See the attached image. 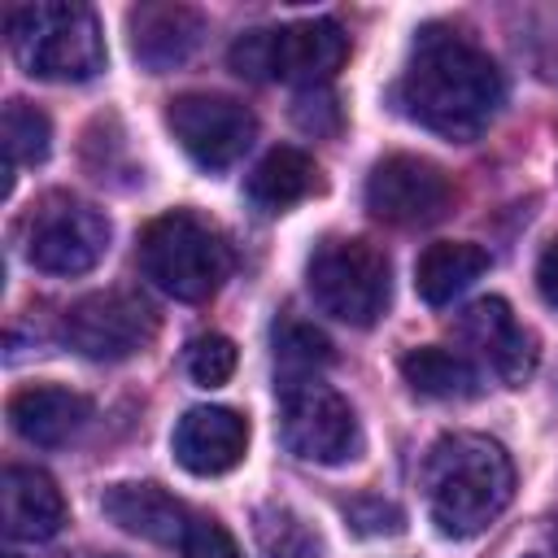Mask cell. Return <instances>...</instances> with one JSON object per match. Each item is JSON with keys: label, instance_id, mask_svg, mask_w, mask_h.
Returning <instances> with one entry per match:
<instances>
[{"label": "cell", "instance_id": "obj_1", "mask_svg": "<svg viewBox=\"0 0 558 558\" xmlns=\"http://www.w3.org/2000/svg\"><path fill=\"white\" fill-rule=\"evenodd\" d=\"M501 96L493 57L449 26H423L397 78V109L445 140H475L501 109Z\"/></svg>", "mask_w": 558, "mask_h": 558}, {"label": "cell", "instance_id": "obj_21", "mask_svg": "<svg viewBox=\"0 0 558 558\" xmlns=\"http://www.w3.org/2000/svg\"><path fill=\"white\" fill-rule=\"evenodd\" d=\"M275 362L283 366V379L314 375L318 366L331 362V340L301 318H283L275 323Z\"/></svg>", "mask_w": 558, "mask_h": 558}, {"label": "cell", "instance_id": "obj_28", "mask_svg": "<svg viewBox=\"0 0 558 558\" xmlns=\"http://www.w3.org/2000/svg\"><path fill=\"white\" fill-rule=\"evenodd\" d=\"M536 292L558 310V240H549L536 262Z\"/></svg>", "mask_w": 558, "mask_h": 558}, {"label": "cell", "instance_id": "obj_17", "mask_svg": "<svg viewBox=\"0 0 558 558\" xmlns=\"http://www.w3.org/2000/svg\"><path fill=\"white\" fill-rule=\"evenodd\" d=\"M100 510L131 536L157 541V545H174L187 536V510L179 497H170L161 484H113L100 497Z\"/></svg>", "mask_w": 558, "mask_h": 558}, {"label": "cell", "instance_id": "obj_12", "mask_svg": "<svg viewBox=\"0 0 558 558\" xmlns=\"http://www.w3.org/2000/svg\"><path fill=\"white\" fill-rule=\"evenodd\" d=\"M462 340L488 362V371L506 384V388H523L536 371V340L532 331L514 318V310L501 296H484L475 305H466V314L458 318Z\"/></svg>", "mask_w": 558, "mask_h": 558}, {"label": "cell", "instance_id": "obj_2", "mask_svg": "<svg viewBox=\"0 0 558 558\" xmlns=\"http://www.w3.org/2000/svg\"><path fill=\"white\" fill-rule=\"evenodd\" d=\"M423 497L440 536H480L514 497V462L493 436H440L423 458Z\"/></svg>", "mask_w": 558, "mask_h": 558}, {"label": "cell", "instance_id": "obj_14", "mask_svg": "<svg viewBox=\"0 0 558 558\" xmlns=\"http://www.w3.org/2000/svg\"><path fill=\"white\" fill-rule=\"evenodd\" d=\"M126 31H131L135 61L161 74V70L183 65L196 52L205 35V17L187 4H140L126 13Z\"/></svg>", "mask_w": 558, "mask_h": 558}, {"label": "cell", "instance_id": "obj_27", "mask_svg": "<svg viewBox=\"0 0 558 558\" xmlns=\"http://www.w3.org/2000/svg\"><path fill=\"white\" fill-rule=\"evenodd\" d=\"M323 113H327V118H340V113H336V100H331L327 92L314 87V92L296 96V122H301L305 131H323V122H318Z\"/></svg>", "mask_w": 558, "mask_h": 558}, {"label": "cell", "instance_id": "obj_24", "mask_svg": "<svg viewBox=\"0 0 558 558\" xmlns=\"http://www.w3.org/2000/svg\"><path fill=\"white\" fill-rule=\"evenodd\" d=\"M187 375H192L201 388L227 384V379L235 375V344H231L227 336H218V331L196 336V340L187 344Z\"/></svg>", "mask_w": 558, "mask_h": 558}, {"label": "cell", "instance_id": "obj_30", "mask_svg": "<svg viewBox=\"0 0 558 558\" xmlns=\"http://www.w3.org/2000/svg\"><path fill=\"white\" fill-rule=\"evenodd\" d=\"M9 558H17V554H9Z\"/></svg>", "mask_w": 558, "mask_h": 558}, {"label": "cell", "instance_id": "obj_15", "mask_svg": "<svg viewBox=\"0 0 558 558\" xmlns=\"http://www.w3.org/2000/svg\"><path fill=\"white\" fill-rule=\"evenodd\" d=\"M0 514L9 541H48L65 523V497L57 480L39 466H4L0 475Z\"/></svg>", "mask_w": 558, "mask_h": 558}, {"label": "cell", "instance_id": "obj_23", "mask_svg": "<svg viewBox=\"0 0 558 558\" xmlns=\"http://www.w3.org/2000/svg\"><path fill=\"white\" fill-rule=\"evenodd\" d=\"M257 541L270 558H314L318 554V536L283 506L257 510Z\"/></svg>", "mask_w": 558, "mask_h": 558}, {"label": "cell", "instance_id": "obj_5", "mask_svg": "<svg viewBox=\"0 0 558 558\" xmlns=\"http://www.w3.org/2000/svg\"><path fill=\"white\" fill-rule=\"evenodd\" d=\"M305 288L323 314L349 327H371L388 310L392 270L379 244L362 235H331L305 262Z\"/></svg>", "mask_w": 558, "mask_h": 558}, {"label": "cell", "instance_id": "obj_8", "mask_svg": "<svg viewBox=\"0 0 558 558\" xmlns=\"http://www.w3.org/2000/svg\"><path fill=\"white\" fill-rule=\"evenodd\" d=\"M26 240V262L44 275H87L105 248H109V218L70 196V192H44L22 227Z\"/></svg>", "mask_w": 558, "mask_h": 558}, {"label": "cell", "instance_id": "obj_11", "mask_svg": "<svg viewBox=\"0 0 558 558\" xmlns=\"http://www.w3.org/2000/svg\"><path fill=\"white\" fill-rule=\"evenodd\" d=\"M453 205V183L449 174L414 153H392L375 161L366 174V209L392 227H427L440 222Z\"/></svg>", "mask_w": 558, "mask_h": 558}, {"label": "cell", "instance_id": "obj_26", "mask_svg": "<svg viewBox=\"0 0 558 558\" xmlns=\"http://www.w3.org/2000/svg\"><path fill=\"white\" fill-rule=\"evenodd\" d=\"M179 545H183V558H244L235 536L218 519H192Z\"/></svg>", "mask_w": 558, "mask_h": 558}, {"label": "cell", "instance_id": "obj_6", "mask_svg": "<svg viewBox=\"0 0 558 558\" xmlns=\"http://www.w3.org/2000/svg\"><path fill=\"white\" fill-rule=\"evenodd\" d=\"M349 57V35L331 17L292 22L279 31H248L231 44V70L240 78H283L305 92L323 87Z\"/></svg>", "mask_w": 558, "mask_h": 558}, {"label": "cell", "instance_id": "obj_29", "mask_svg": "<svg viewBox=\"0 0 558 558\" xmlns=\"http://www.w3.org/2000/svg\"><path fill=\"white\" fill-rule=\"evenodd\" d=\"M554 541H558V519H554Z\"/></svg>", "mask_w": 558, "mask_h": 558}, {"label": "cell", "instance_id": "obj_13", "mask_svg": "<svg viewBox=\"0 0 558 558\" xmlns=\"http://www.w3.org/2000/svg\"><path fill=\"white\" fill-rule=\"evenodd\" d=\"M174 462L192 475H227L248 449V423L227 405H192L174 423Z\"/></svg>", "mask_w": 558, "mask_h": 558}, {"label": "cell", "instance_id": "obj_4", "mask_svg": "<svg viewBox=\"0 0 558 558\" xmlns=\"http://www.w3.org/2000/svg\"><path fill=\"white\" fill-rule=\"evenodd\" d=\"M140 270L166 296L196 305L222 288L231 253L209 222H201L187 209H170L140 231Z\"/></svg>", "mask_w": 558, "mask_h": 558}, {"label": "cell", "instance_id": "obj_10", "mask_svg": "<svg viewBox=\"0 0 558 558\" xmlns=\"http://www.w3.org/2000/svg\"><path fill=\"white\" fill-rule=\"evenodd\" d=\"M157 336V314L140 292L105 288L87 292L65 310V340L92 362H122L148 349Z\"/></svg>", "mask_w": 558, "mask_h": 558}, {"label": "cell", "instance_id": "obj_3", "mask_svg": "<svg viewBox=\"0 0 558 558\" xmlns=\"http://www.w3.org/2000/svg\"><path fill=\"white\" fill-rule=\"evenodd\" d=\"M4 35L13 61L31 78L83 83L105 70V35L87 4H70V0L17 4L4 13Z\"/></svg>", "mask_w": 558, "mask_h": 558}, {"label": "cell", "instance_id": "obj_7", "mask_svg": "<svg viewBox=\"0 0 558 558\" xmlns=\"http://www.w3.org/2000/svg\"><path fill=\"white\" fill-rule=\"evenodd\" d=\"M279 436L288 453H296L301 462H318V466L349 462L362 449L353 405L318 375L279 384Z\"/></svg>", "mask_w": 558, "mask_h": 558}, {"label": "cell", "instance_id": "obj_25", "mask_svg": "<svg viewBox=\"0 0 558 558\" xmlns=\"http://www.w3.org/2000/svg\"><path fill=\"white\" fill-rule=\"evenodd\" d=\"M344 519L362 536H397L401 523H405V514L392 501H384V497H357V501H349L344 506Z\"/></svg>", "mask_w": 558, "mask_h": 558}, {"label": "cell", "instance_id": "obj_22", "mask_svg": "<svg viewBox=\"0 0 558 558\" xmlns=\"http://www.w3.org/2000/svg\"><path fill=\"white\" fill-rule=\"evenodd\" d=\"M52 148V126L48 118L26 105V100H9L4 105V153L9 166H39Z\"/></svg>", "mask_w": 558, "mask_h": 558}, {"label": "cell", "instance_id": "obj_16", "mask_svg": "<svg viewBox=\"0 0 558 558\" xmlns=\"http://www.w3.org/2000/svg\"><path fill=\"white\" fill-rule=\"evenodd\" d=\"M92 418V401L70 392V388H57V384H31V388H17L9 397V423L22 440L31 445H44V449H57V445H70Z\"/></svg>", "mask_w": 558, "mask_h": 558}, {"label": "cell", "instance_id": "obj_20", "mask_svg": "<svg viewBox=\"0 0 558 558\" xmlns=\"http://www.w3.org/2000/svg\"><path fill=\"white\" fill-rule=\"evenodd\" d=\"M401 379L418 392V397H432V401H466L480 392V371L445 349V344H418L401 357Z\"/></svg>", "mask_w": 558, "mask_h": 558}, {"label": "cell", "instance_id": "obj_19", "mask_svg": "<svg viewBox=\"0 0 558 558\" xmlns=\"http://www.w3.org/2000/svg\"><path fill=\"white\" fill-rule=\"evenodd\" d=\"M248 201L266 214H283L296 201H305L310 192H318V166L314 157H305L301 148H270L253 174H248Z\"/></svg>", "mask_w": 558, "mask_h": 558}, {"label": "cell", "instance_id": "obj_18", "mask_svg": "<svg viewBox=\"0 0 558 558\" xmlns=\"http://www.w3.org/2000/svg\"><path fill=\"white\" fill-rule=\"evenodd\" d=\"M488 270V248L471 240H436L414 262V288L427 305H449Z\"/></svg>", "mask_w": 558, "mask_h": 558}, {"label": "cell", "instance_id": "obj_9", "mask_svg": "<svg viewBox=\"0 0 558 558\" xmlns=\"http://www.w3.org/2000/svg\"><path fill=\"white\" fill-rule=\"evenodd\" d=\"M166 126L179 140V148L201 166V170H227L235 166L253 135L257 118L244 100L218 96V92H183L166 105Z\"/></svg>", "mask_w": 558, "mask_h": 558}]
</instances>
